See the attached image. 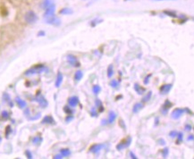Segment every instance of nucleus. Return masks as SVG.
<instances>
[{
	"label": "nucleus",
	"instance_id": "nucleus-1",
	"mask_svg": "<svg viewBox=\"0 0 194 159\" xmlns=\"http://www.w3.org/2000/svg\"><path fill=\"white\" fill-rule=\"evenodd\" d=\"M19 37V30L14 24H6L0 29V51L5 49Z\"/></svg>",
	"mask_w": 194,
	"mask_h": 159
},
{
	"label": "nucleus",
	"instance_id": "nucleus-2",
	"mask_svg": "<svg viewBox=\"0 0 194 159\" xmlns=\"http://www.w3.org/2000/svg\"><path fill=\"white\" fill-rule=\"evenodd\" d=\"M24 21L28 24H33L38 21V15L32 10H29L24 14Z\"/></svg>",
	"mask_w": 194,
	"mask_h": 159
},
{
	"label": "nucleus",
	"instance_id": "nucleus-3",
	"mask_svg": "<svg viewBox=\"0 0 194 159\" xmlns=\"http://www.w3.org/2000/svg\"><path fill=\"white\" fill-rule=\"evenodd\" d=\"M46 69V67L44 64H37L33 67H31V69L27 70L25 73V75H32V74H36V73H40Z\"/></svg>",
	"mask_w": 194,
	"mask_h": 159
},
{
	"label": "nucleus",
	"instance_id": "nucleus-4",
	"mask_svg": "<svg viewBox=\"0 0 194 159\" xmlns=\"http://www.w3.org/2000/svg\"><path fill=\"white\" fill-rule=\"evenodd\" d=\"M131 142H132V138H131V137H128V138H126V139L121 140V141L116 145V148H117L118 150H122V149H123V148H128L129 146H130Z\"/></svg>",
	"mask_w": 194,
	"mask_h": 159
},
{
	"label": "nucleus",
	"instance_id": "nucleus-5",
	"mask_svg": "<svg viewBox=\"0 0 194 159\" xmlns=\"http://www.w3.org/2000/svg\"><path fill=\"white\" fill-rule=\"evenodd\" d=\"M185 112V109H183V108H175L173 112H172V118L175 119V120H177L179 119Z\"/></svg>",
	"mask_w": 194,
	"mask_h": 159
},
{
	"label": "nucleus",
	"instance_id": "nucleus-6",
	"mask_svg": "<svg viewBox=\"0 0 194 159\" xmlns=\"http://www.w3.org/2000/svg\"><path fill=\"white\" fill-rule=\"evenodd\" d=\"M46 21H47L48 24H51V25H55V26H58L61 24L60 19H58L55 15H53L51 17H48V18H46Z\"/></svg>",
	"mask_w": 194,
	"mask_h": 159
},
{
	"label": "nucleus",
	"instance_id": "nucleus-7",
	"mask_svg": "<svg viewBox=\"0 0 194 159\" xmlns=\"http://www.w3.org/2000/svg\"><path fill=\"white\" fill-rule=\"evenodd\" d=\"M67 62H68L72 66H73V67H79V66L81 65L80 63H79V61H78V59H77V57L74 56H73V55H68V56H67Z\"/></svg>",
	"mask_w": 194,
	"mask_h": 159
},
{
	"label": "nucleus",
	"instance_id": "nucleus-8",
	"mask_svg": "<svg viewBox=\"0 0 194 159\" xmlns=\"http://www.w3.org/2000/svg\"><path fill=\"white\" fill-rule=\"evenodd\" d=\"M55 10H56V6L55 4H53L52 6H50L49 7H48L45 11V14H44V18H48L51 17L53 15H55Z\"/></svg>",
	"mask_w": 194,
	"mask_h": 159
},
{
	"label": "nucleus",
	"instance_id": "nucleus-9",
	"mask_svg": "<svg viewBox=\"0 0 194 159\" xmlns=\"http://www.w3.org/2000/svg\"><path fill=\"white\" fill-rule=\"evenodd\" d=\"M35 100L42 106V107H47L48 106V101H47V99L43 97L42 95H38L37 97H36V98H35Z\"/></svg>",
	"mask_w": 194,
	"mask_h": 159
},
{
	"label": "nucleus",
	"instance_id": "nucleus-10",
	"mask_svg": "<svg viewBox=\"0 0 194 159\" xmlns=\"http://www.w3.org/2000/svg\"><path fill=\"white\" fill-rule=\"evenodd\" d=\"M42 123H47V124H51V125H55L56 124V121L54 120V118L51 116H46L44 118L42 119Z\"/></svg>",
	"mask_w": 194,
	"mask_h": 159
},
{
	"label": "nucleus",
	"instance_id": "nucleus-11",
	"mask_svg": "<svg viewBox=\"0 0 194 159\" xmlns=\"http://www.w3.org/2000/svg\"><path fill=\"white\" fill-rule=\"evenodd\" d=\"M172 84H165V85H162L161 87H160V92H161V94H167L170 90H171V88H172Z\"/></svg>",
	"mask_w": 194,
	"mask_h": 159
},
{
	"label": "nucleus",
	"instance_id": "nucleus-12",
	"mask_svg": "<svg viewBox=\"0 0 194 159\" xmlns=\"http://www.w3.org/2000/svg\"><path fill=\"white\" fill-rule=\"evenodd\" d=\"M68 104L71 107H75L79 104V98L78 97H71L68 98Z\"/></svg>",
	"mask_w": 194,
	"mask_h": 159
},
{
	"label": "nucleus",
	"instance_id": "nucleus-13",
	"mask_svg": "<svg viewBox=\"0 0 194 159\" xmlns=\"http://www.w3.org/2000/svg\"><path fill=\"white\" fill-rule=\"evenodd\" d=\"M103 145L102 144H94V145H92L91 148H90V151L91 152V153H94V154H96V153H98L99 150H101V148H103Z\"/></svg>",
	"mask_w": 194,
	"mask_h": 159
},
{
	"label": "nucleus",
	"instance_id": "nucleus-14",
	"mask_svg": "<svg viewBox=\"0 0 194 159\" xmlns=\"http://www.w3.org/2000/svg\"><path fill=\"white\" fill-rule=\"evenodd\" d=\"M54 4V2L52 0H42L41 2V8L42 9H47L48 7H49L50 6H52Z\"/></svg>",
	"mask_w": 194,
	"mask_h": 159
},
{
	"label": "nucleus",
	"instance_id": "nucleus-15",
	"mask_svg": "<svg viewBox=\"0 0 194 159\" xmlns=\"http://www.w3.org/2000/svg\"><path fill=\"white\" fill-rule=\"evenodd\" d=\"M173 106V104H172L169 100H166L165 102V105L162 106V109H161V111H162V113H164V115H165V113H167V111H168V109Z\"/></svg>",
	"mask_w": 194,
	"mask_h": 159
},
{
	"label": "nucleus",
	"instance_id": "nucleus-16",
	"mask_svg": "<svg viewBox=\"0 0 194 159\" xmlns=\"http://www.w3.org/2000/svg\"><path fill=\"white\" fill-rule=\"evenodd\" d=\"M63 74L60 72H58L57 73V76H56V88H59L61 86V84L63 82Z\"/></svg>",
	"mask_w": 194,
	"mask_h": 159
},
{
	"label": "nucleus",
	"instance_id": "nucleus-17",
	"mask_svg": "<svg viewBox=\"0 0 194 159\" xmlns=\"http://www.w3.org/2000/svg\"><path fill=\"white\" fill-rule=\"evenodd\" d=\"M134 90L139 94V95H142L144 94V92L146 91V89L144 88H142L141 86H140L139 84H134Z\"/></svg>",
	"mask_w": 194,
	"mask_h": 159
},
{
	"label": "nucleus",
	"instance_id": "nucleus-18",
	"mask_svg": "<svg viewBox=\"0 0 194 159\" xmlns=\"http://www.w3.org/2000/svg\"><path fill=\"white\" fill-rule=\"evenodd\" d=\"M15 102H16V104L18 105V106L20 107V108H24V107H26V102L24 101V100H23L21 98H15Z\"/></svg>",
	"mask_w": 194,
	"mask_h": 159
},
{
	"label": "nucleus",
	"instance_id": "nucleus-19",
	"mask_svg": "<svg viewBox=\"0 0 194 159\" xmlns=\"http://www.w3.org/2000/svg\"><path fill=\"white\" fill-rule=\"evenodd\" d=\"M142 108H143V104H142V103H136V104L133 106V112L134 113H139Z\"/></svg>",
	"mask_w": 194,
	"mask_h": 159
},
{
	"label": "nucleus",
	"instance_id": "nucleus-20",
	"mask_svg": "<svg viewBox=\"0 0 194 159\" xmlns=\"http://www.w3.org/2000/svg\"><path fill=\"white\" fill-rule=\"evenodd\" d=\"M116 118V113L114 111H110L109 112V115H108V120H107V122H108V123H113L115 122Z\"/></svg>",
	"mask_w": 194,
	"mask_h": 159
},
{
	"label": "nucleus",
	"instance_id": "nucleus-21",
	"mask_svg": "<svg viewBox=\"0 0 194 159\" xmlns=\"http://www.w3.org/2000/svg\"><path fill=\"white\" fill-rule=\"evenodd\" d=\"M3 99H4L5 102H7L8 105H9L11 107H13L14 104H13V102H12V100H11V98H10V96H9L7 93H4V95H3Z\"/></svg>",
	"mask_w": 194,
	"mask_h": 159
},
{
	"label": "nucleus",
	"instance_id": "nucleus-22",
	"mask_svg": "<svg viewBox=\"0 0 194 159\" xmlns=\"http://www.w3.org/2000/svg\"><path fill=\"white\" fill-rule=\"evenodd\" d=\"M60 154L63 156V157H67L69 155H71V151L68 148H62L60 150Z\"/></svg>",
	"mask_w": 194,
	"mask_h": 159
},
{
	"label": "nucleus",
	"instance_id": "nucleus-23",
	"mask_svg": "<svg viewBox=\"0 0 194 159\" xmlns=\"http://www.w3.org/2000/svg\"><path fill=\"white\" fill-rule=\"evenodd\" d=\"M83 77V73L81 71H77L75 73H74V80L75 81H80Z\"/></svg>",
	"mask_w": 194,
	"mask_h": 159
},
{
	"label": "nucleus",
	"instance_id": "nucleus-24",
	"mask_svg": "<svg viewBox=\"0 0 194 159\" xmlns=\"http://www.w3.org/2000/svg\"><path fill=\"white\" fill-rule=\"evenodd\" d=\"M72 13H73V10L68 7H64L59 11V14H71Z\"/></svg>",
	"mask_w": 194,
	"mask_h": 159
},
{
	"label": "nucleus",
	"instance_id": "nucleus-25",
	"mask_svg": "<svg viewBox=\"0 0 194 159\" xmlns=\"http://www.w3.org/2000/svg\"><path fill=\"white\" fill-rule=\"evenodd\" d=\"M95 104H96V106L98 108L99 112H103V111H104V106H103V104H102V102H101L99 99H96Z\"/></svg>",
	"mask_w": 194,
	"mask_h": 159
},
{
	"label": "nucleus",
	"instance_id": "nucleus-26",
	"mask_svg": "<svg viewBox=\"0 0 194 159\" xmlns=\"http://www.w3.org/2000/svg\"><path fill=\"white\" fill-rule=\"evenodd\" d=\"M113 74H114V68H113V65L110 64L108 66V68H107V77L112 78Z\"/></svg>",
	"mask_w": 194,
	"mask_h": 159
},
{
	"label": "nucleus",
	"instance_id": "nucleus-27",
	"mask_svg": "<svg viewBox=\"0 0 194 159\" xmlns=\"http://www.w3.org/2000/svg\"><path fill=\"white\" fill-rule=\"evenodd\" d=\"M42 142V138L40 136H36V137L32 140V143L34 145H39Z\"/></svg>",
	"mask_w": 194,
	"mask_h": 159
},
{
	"label": "nucleus",
	"instance_id": "nucleus-28",
	"mask_svg": "<svg viewBox=\"0 0 194 159\" xmlns=\"http://www.w3.org/2000/svg\"><path fill=\"white\" fill-rule=\"evenodd\" d=\"M151 96H152V91H148V92L143 97L142 102L144 103V102H148V100H150V98H151Z\"/></svg>",
	"mask_w": 194,
	"mask_h": 159
},
{
	"label": "nucleus",
	"instance_id": "nucleus-29",
	"mask_svg": "<svg viewBox=\"0 0 194 159\" xmlns=\"http://www.w3.org/2000/svg\"><path fill=\"white\" fill-rule=\"evenodd\" d=\"M100 90H101V88H100V86H98V85H94L93 88H92V91H93V93L96 94V95L100 92Z\"/></svg>",
	"mask_w": 194,
	"mask_h": 159
},
{
	"label": "nucleus",
	"instance_id": "nucleus-30",
	"mask_svg": "<svg viewBox=\"0 0 194 159\" xmlns=\"http://www.w3.org/2000/svg\"><path fill=\"white\" fill-rule=\"evenodd\" d=\"M1 116H2V118H3L4 120H7V119L10 118V113H9V112H7V111H3Z\"/></svg>",
	"mask_w": 194,
	"mask_h": 159
},
{
	"label": "nucleus",
	"instance_id": "nucleus-31",
	"mask_svg": "<svg viewBox=\"0 0 194 159\" xmlns=\"http://www.w3.org/2000/svg\"><path fill=\"white\" fill-rule=\"evenodd\" d=\"M177 141H176V143L177 144H180V142H182L183 141V132H178V134H177Z\"/></svg>",
	"mask_w": 194,
	"mask_h": 159
},
{
	"label": "nucleus",
	"instance_id": "nucleus-32",
	"mask_svg": "<svg viewBox=\"0 0 194 159\" xmlns=\"http://www.w3.org/2000/svg\"><path fill=\"white\" fill-rule=\"evenodd\" d=\"M168 153H169V148H164V149L162 150V152H161L162 156H163L164 158H166V156L168 155Z\"/></svg>",
	"mask_w": 194,
	"mask_h": 159
},
{
	"label": "nucleus",
	"instance_id": "nucleus-33",
	"mask_svg": "<svg viewBox=\"0 0 194 159\" xmlns=\"http://www.w3.org/2000/svg\"><path fill=\"white\" fill-rule=\"evenodd\" d=\"M165 14H167V15H169V16H171V17H177V15H176V14L175 13V12H170V11H165L164 12Z\"/></svg>",
	"mask_w": 194,
	"mask_h": 159
},
{
	"label": "nucleus",
	"instance_id": "nucleus-34",
	"mask_svg": "<svg viewBox=\"0 0 194 159\" xmlns=\"http://www.w3.org/2000/svg\"><path fill=\"white\" fill-rule=\"evenodd\" d=\"M177 134H178L177 130H172V131L169 132V136H170L171 138H175L176 136H177Z\"/></svg>",
	"mask_w": 194,
	"mask_h": 159
},
{
	"label": "nucleus",
	"instance_id": "nucleus-35",
	"mask_svg": "<svg viewBox=\"0 0 194 159\" xmlns=\"http://www.w3.org/2000/svg\"><path fill=\"white\" fill-rule=\"evenodd\" d=\"M11 131H12L11 126H10V125H7L6 128V138L9 136V134L11 133Z\"/></svg>",
	"mask_w": 194,
	"mask_h": 159
},
{
	"label": "nucleus",
	"instance_id": "nucleus-36",
	"mask_svg": "<svg viewBox=\"0 0 194 159\" xmlns=\"http://www.w3.org/2000/svg\"><path fill=\"white\" fill-rule=\"evenodd\" d=\"M63 110H64V112H66V113H68L69 116H71V115H72V113H73V111L70 109V107H69V106H64Z\"/></svg>",
	"mask_w": 194,
	"mask_h": 159
},
{
	"label": "nucleus",
	"instance_id": "nucleus-37",
	"mask_svg": "<svg viewBox=\"0 0 194 159\" xmlns=\"http://www.w3.org/2000/svg\"><path fill=\"white\" fill-rule=\"evenodd\" d=\"M110 86L113 87V88H117V86H118V81H116V80L111 81V82H110Z\"/></svg>",
	"mask_w": 194,
	"mask_h": 159
},
{
	"label": "nucleus",
	"instance_id": "nucleus-38",
	"mask_svg": "<svg viewBox=\"0 0 194 159\" xmlns=\"http://www.w3.org/2000/svg\"><path fill=\"white\" fill-rule=\"evenodd\" d=\"M151 77V74H148L146 78H145V80H144V84H148V82H149V78Z\"/></svg>",
	"mask_w": 194,
	"mask_h": 159
},
{
	"label": "nucleus",
	"instance_id": "nucleus-39",
	"mask_svg": "<svg viewBox=\"0 0 194 159\" xmlns=\"http://www.w3.org/2000/svg\"><path fill=\"white\" fill-rule=\"evenodd\" d=\"M25 155H26L27 158H30V159L32 158V155H31V153L29 150H26V151H25Z\"/></svg>",
	"mask_w": 194,
	"mask_h": 159
},
{
	"label": "nucleus",
	"instance_id": "nucleus-40",
	"mask_svg": "<svg viewBox=\"0 0 194 159\" xmlns=\"http://www.w3.org/2000/svg\"><path fill=\"white\" fill-rule=\"evenodd\" d=\"M187 140H188V141H190V140L192 141V140H194V136H193V135H190L189 137H188V139H187Z\"/></svg>",
	"mask_w": 194,
	"mask_h": 159
},
{
	"label": "nucleus",
	"instance_id": "nucleus-41",
	"mask_svg": "<svg viewBox=\"0 0 194 159\" xmlns=\"http://www.w3.org/2000/svg\"><path fill=\"white\" fill-rule=\"evenodd\" d=\"M191 130V126L190 125V124H187V125H185V130H188V131H190Z\"/></svg>",
	"mask_w": 194,
	"mask_h": 159
},
{
	"label": "nucleus",
	"instance_id": "nucleus-42",
	"mask_svg": "<svg viewBox=\"0 0 194 159\" xmlns=\"http://www.w3.org/2000/svg\"><path fill=\"white\" fill-rule=\"evenodd\" d=\"M63 156L61 154H60V155H55V156H54V158H55V159H61V158H63Z\"/></svg>",
	"mask_w": 194,
	"mask_h": 159
},
{
	"label": "nucleus",
	"instance_id": "nucleus-43",
	"mask_svg": "<svg viewBox=\"0 0 194 159\" xmlns=\"http://www.w3.org/2000/svg\"><path fill=\"white\" fill-rule=\"evenodd\" d=\"M91 116H98L97 113H96V111H95L94 109H92V110H91Z\"/></svg>",
	"mask_w": 194,
	"mask_h": 159
},
{
	"label": "nucleus",
	"instance_id": "nucleus-44",
	"mask_svg": "<svg viewBox=\"0 0 194 159\" xmlns=\"http://www.w3.org/2000/svg\"><path fill=\"white\" fill-rule=\"evenodd\" d=\"M130 155H131V156H132V158H133V159H137V158H138V157H137V156H136V155H134L133 152H130Z\"/></svg>",
	"mask_w": 194,
	"mask_h": 159
},
{
	"label": "nucleus",
	"instance_id": "nucleus-45",
	"mask_svg": "<svg viewBox=\"0 0 194 159\" xmlns=\"http://www.w3.org/2000/svg\"><path fill=\"white\" fill-rule=\"evenodd\" d=\"M158 142H160V144H161V145H165V140H162V139H160V140H158Z\"/></svg>",
	"mask_w": 194,
	"mask_h": 159
},
{
	"label": "nucleus",
	"instance_id": "nucleus-46",
	"mask_svg": "<svg viewBox=\"0 0 194 159\" xmlns=\"http://www.w3.org/2000/svg\"><path fill=\"white\" fill-rule=\"evenodd\" d=\"M45 34V32L44 31H39V34H38V36H39V35H44Z\"/></svg>",
	"mask_w": 194,
	"mask_h": 159
},
{
	"label": "nucleus",
	"instance_id": "nucleus-47",
	"mask_svg": "<svg viewBox=\"0 0 194 159\" xmlns=\"http://www.w3.org/2000/svg\"><path fill=\"white\" fill-rule=\"evenodd\" d=\"M155 1H167V0H155Z\"/></svg>",
	"mask_w": 194,
	"mask_h": 159
},
{
	"label": "nucleus",
	"instance_id": "nucleus-48",
	"mask_svg": "<svg viewBox=\"0 0 194 159\" xmlns=\"http://www.w3.org/2000/svg\"><path fill=\"white\" fill-rule=\"evenodd\" d=\"M0 141H1V136H0Z\"/></svg>",
	"mask_w": 194,
	"mask_h": 159
},
{
	"label": "nucleus",
	"instance_id": "nucleus-49",
	"mask_svg": "<svg viewBox=\"0 0 194 159\" xmlns=\"http://www.w3.org/2000/svg\"><path fill=\"white\" fill-rule=\"evenodd\" d=\"M125 1H127V0H125Z\"/></svg>",
	"mask_w": 194,
	"mask_h": 159
}]
</instances>
